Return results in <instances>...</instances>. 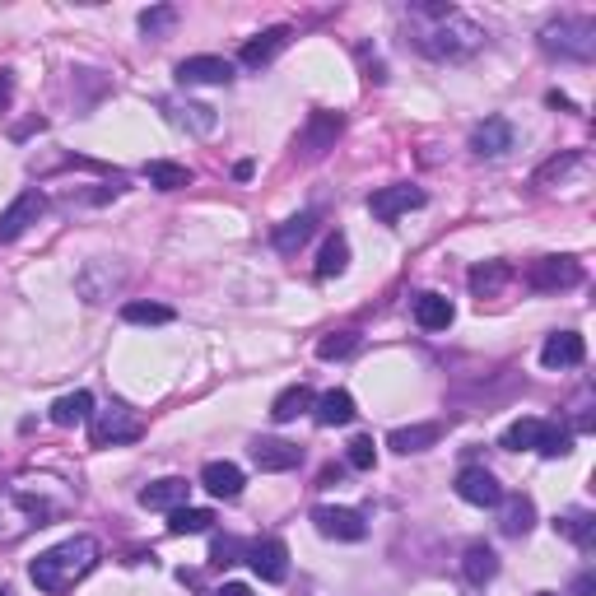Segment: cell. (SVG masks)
<instances>
[{
    "label": "cell",
    "instance_id": "obj_1",
    "mask_svg": "<svg viewBox=\"0 0 596 596\" xmlns=\"http://www.w3.org/2000/svg\"><path fill=\"white\" fill-rule=\"evenodd\" d=\"M406 33L434 61H461V56L480 52V42H485V28L471 24L457 5H410Z\"/></svg>",
    "mask_w": 596,
    "mask_h": 596
},
{
    "label": "cell",
    "instance_id": "obj_2",
    "mask_svg": "<svg viewBox=\"0 0 596 596\" xmlns=\"http://www.w3.org/2000/svg\"><path fill=\"white\" fill-rule=\"evenodd\" d=\"M98 555H103V550H98L94 536H70V541L42 550V555L28 564V578H33L38 592L66 596V592H75V583H84V578L98 569Z\"/></svg>",
    "mask_w": 596,
    "mask_h": 596
},
{
    "label": "cell",
    "instance_id": "obj_3",
    "mask_svg": "<svg viewBox=\"0 0 596 596\" xmlns=\"http://www.w3.org/2000/svg\"><path fill=\"white\" fill-rule=\"evenodd\" d=\"M541 47L550 56H564V61H592L596 56V19H587V14H569V19L545 24L541 28Z\"/></svg>",
    "mask_w": 596,
    "mask_h": 596
},
{
    "label": "cell",
    "instance_id": "obj_4",
    "mask_svg": "<svg viewBox=\"0 0 596 596\" xmlns=\"http://www.w3.org/2000/svg\"><path fill=\"white\" fill-rule=\"evenodd\" d=\"M89 420H94V424H89V438H94V447H122V443H136V438L145 434V424H140L126 406L94 410Z\"/></svg>",
    "mask_w": 596,
    "mask_h": 596
},
{
    "label": "cell",
    "instance_id": "obj_5",
    "mask_svg": "<svg viewBox=\"0 0 596 596\" xmlns=\"http://www.w3.org/2000/svg\"><path fill=\"white\" fill-rule=\"evenodd\" d=\"M424 205V191L410 187V182H396V187H382L368 196V210L382 219V224H396L401 215H410V210H420Z\"/></svg>",
    "mask_w": 596,
    "mask_h": 596
},
{
    "label": "cell",
    "instance_id": "obj_6",
    "mask_svg": "<svg viewBox=\"0 0 596 596\" xmlns=\"http://www.w3.org/2000/svg\"><path fill=\"white\" fill-rule=\"evenodd\" d=\"M243 555H247V564H252V573H257L261 583H285V578H289V550H285V541L266 536V541L247 545Z\"/></svg>",
    "mask_w": 596,
    "mask_h": 596
},
{
    "label": "cell",
    "instance_id": "obj_7",
    "mask_svg": "<svg viewBox=\"0 0 596 596\" xmlns=\"http://www.w3.org/2000/svg\"><path fill=\"white\" fill-rule=\"evenodd\" d=\"M42 191L38 187H28V191H19L5 210H0V243H14L19 233L28 229V224H38V215H42Z\"/></svg>",
    "mask_w": 596,
    "mask_h": 596
},
{
    "label": "cell",
    "instance_id": "obj_8",
    "mask_svg": "<svg viewBox=\"0 0 596 596\" xmlns=\"http://www.w3.org/2000/svg\"><path fill=\"white\" fill-rule=\"evenodd\" d=\"M312 522L326 541H364L368 536L364 513H354V508H312Z\"/></svg>",
    "mask_w": 596,
    "mask_h": 596
},
{
    "label": "cell",
    "instance_id": "obj_9",
    "mask_svg": "<svg viewBox=\"0 0 596 596\" xmlns=\"http://www.w3.org/2000/svg\"><path fill=\"white\" fill-rule=\"evenodd\" d=\"M340 131H345V117H340V112H312L308 126L298 131V149H303L308 159H322L326 149L336 145Z\"/></svg>",
    "mask_w": 596,
    "mask_h": 596
},
{
    "label": "cell",
    "instance_id": "obj_10",
    "mask_svg": "<svg viewBox=\"0 0 596 596\" xmlns=\"http://www.w3.org/2000/svg\"><path fill=\"white\" fill-rule=\"evenodd\" d=\"M578 280H583V266H578L573 257H541L527 271L531 289H573Z\"/></svg>",
    "mask_w": 596,
    "mask_h": 596
},
{
    "label": "cell",
    "instance_id": "obj_11",
    "mask_svg": "<svg viewBox=\"0 0 596 596\" xmlns=\"http://www.w3.org/2000/svg\"><path fill=\"white\" fill-rule=\"evenodd\" d=\"M457 499L471 503V508H499L503 489H499V480H494L485 466H466V471L457 475Z\"/></svg>",
    "mask_w": 596,
    "mask_h": 596
},
{
    "label": "cell",
    "instance_id": "obj_12",
    "mask_svg": "<svg viewBox=\"0 0 596 596\" xmlns=\"http://www.w3.org/2000/svg\"><path fill=\"white\" fill-rule=\"evenodd\" d=\"M513 126L503 122V117H485V122L471 131V149L480 154V159H503L508 149H513Z\"/></svg>",
    "mask_w": 596,
    "mask_h": 596
},
{
    "label": "cell",
    "instance_id": "obj_13",
    "mask_svg": "<svg viewBox=\"0 0 596 596\" xmlns=\"http://www.w3.org/2000/svg\"><path fill=\"white\" fill-rule=\"evenodd\" d=\"M252 461H257V471H294L303 461V447L285 443V438H257L252 443Z\"/></svg>",
    "mask_w": 596,
    "mask_h": 596
},
{
    "label": "cell",
    "instance_id": "obj_14",
    "mask_svg": "<svg viewBox=\"0 0 596 596\" xmlns=\"http://www.w3.org/2000/svg\"><path fill=\"white\" fill-rule=\"evenodd\" d=\"M587 359V345L578 331H555V336L541 345V364L545 368H578Z\"/></svg>",
    "mask_w": 596,
    "mask_h": 596
},
{
    "label": "cell",
    "instance_id": "obj_15",
    "mask_svg": "<svg viewBox=\"0 0 596 596\" xmlns=\"http://www.w3.org/2000/svg\"><path fill=\"white\" fill-rule=\"evenodd\" d=\"M285 42H289V28H285V24H280V28H266V33H257V38L243 42V56H238V61H243L247 70L271 66L275 56L285 52Z\"/></svg>",
    "mask_w": 596,
    "mask_h": 596
},
{
    "label": "cell",
    "instance_id": "obj_16",
    "mask_svg": "<svg viewBox=\"0 0 596 596\" xmlns=\"http://www.w3.org/2000/svg\"><path fill=\"white\" fill-rule=\"evenodd\" d=\"M177 80L182 84H229L233 61H224V56H187V61L177 66Z\"/></svg>",
    "mask_w": 596,
    "mask_h": 596
},
{
    "label": "cell",
    "instance_id": "obj_17",
    "mask_svg": "<svg viewBox=\"0 0 596 596\" xmlns=\"http://www.w3.org/2000/svg\"><path fill=\"white\" fill-rule=\"evenodd\" d=\"M531 527H536V503H531L527 494L499 499V531L503 536H527Z\"/></svg>",
    "mask_w": 596,
    "mask_h": 596
},
{
    "label": "cell",
    "instance_id": "obj_18",
    "mask_svg": "<svg viewBox=\"0 0 596 596\" xmlns=\"http://www.w3.org/2000/svg\"><path fill=\"white\" fill-rule=\"evenodd\" d=\"M187 480H177V475H168V480H154V485L140 489V503L145 508H154V513H173V508H182L187 503Z\"/></svg>",
    "mask_w": 596,
    "mask_h": 596
},
{
    "label": "cell",
    "instance_id": "obj_19",
    "mask_svg": "<svg viewBox=\"0 0 596 596\" xmlns=\"http://www.w3.org/2000/svg\"><path fill=\"white\" fill-rule=\"evenodd\" d=\"M201 485L210 489L215 499H238V494H243V471H238L233 461H205Z\"/></svg>",
    "mask_w": 596,
    "mask_h": 596
},
{
    "label": "cell",
    "instance_id": "obj_20",
    "mask_svg": "<svg viewBox=\"0 0 596 596\" xmlns=\"http://www.w3.org/2000/svg\"><path fill=\"white\" fill-rule=\"evenodd\" d=\"M312 233H317V210H303V215H294V219H285L280 229H275V252H285V257H294L298 247L308 243Z\"/></svg>",
    "mask_w": 596,
    "mask_h": 596
},
{
    "label": "cell",
    "instance_id": "obj_21",
    "mask_svg": "<svg viewBox=\"0 0 596 596\" xmlns=\"http://www.w3.org/2000/svg\"><path fill=\"white\" fill-rule=\"evenodd\" d=\"M163 112H168V122L173 126H187V131H196V136H210L219 126L215 108H205V103H163Z\"/></svg>",
    "mask_w": 596,
    "mask_h": 596
},
{
    "label": "cell",
    "instance_id": "obj_22",
    "mask_svg": "<svg viewBox=\"0 0 596 596\" xmlns=\"http://www.w3.org/2000/svg\"><path fill=\"white\" fill-rule=\"evenodd\" d=\"M312 415H317V424H326V429H340V424L354 420V396L350 392H322L317 401H312Z\"/></svg>",
    "mask_w": 596,
    "mask_h": 596
},
{
    "label": "cell",
    "instance_id": "obj_23",
    "mask_svg": "<svg viewBox=\"0 0 596 596\" xmlns=\"http://www.w3.org/2000/svg\"><path fill=\"white\" fill-rule=\"evenodd\" d=\"M438 438H443V424H406V429H392L387 447H392V452H401V457H410V452L434 447Z\"/></svg>",
    "mask_w": 596,
    "mask_h": 596
},
{
    "label": "cell",
    "instance_id": "obj_24",
    "mask_svg": "<svg viewBox=\"0 0 596 596\" xmlns=\"http://www.w3.org/2000/svg\"><path fill=\"white\" fill-rule=\"evenodd\" d=\"M312 401H317V396H312L308 382H294V387H285V392L271 401V420L275 424L298 420V415H308V410H312Z\"/></svg>",
    "mask_w": 596,
    "mask_h": 596
},
{
    "label": "cell",
    "instance_id": "obj_25",
    "mask_svg": "<svg viewBox=\"0 0 596 596\" xmlns=\"http://www.w3.org/2000/svg\"><path fill=\"white\" fill-rule=\"evenodd\" d=\"M461 573H466V583H475V587H485L494 573H499V555L489 550L485 541H475V545H466V555H461Z\"/></svg>",
    "mask_w": 596,
    "mask_h": 596
},
{
    "label": "cell",
    "instance_id": "obj_26",
    "mask_svg": "<svg viewBox=\"0 0 596 596\" xmlns=\"http://www.w3.org/2000/svg\"><path fill=\"white\" fill-rule=\"evenodd\" d=\"M555 531L564 536V541L578 545V550H592V541H596V517L587 513V508H573V513L555 517Z\"/></svg>",
    "mask_w": 596,
    "mask_h": 596
},
{
    "label": "cell",
    "instance_id": "obj_27",
    "mask_svg": "<svg viewBox=\"0 0 596 596\" xmlns=\"http://www.w3.org/2000/svg\"><path fill=\"white\" fill-rule=\"evenodd\" d=\"M452 317H457V308H452L443 294H420L415 298V322H420L424 331H447Z\"/></svg>",
    "mask_w": 596,
    "mask_h": 596
},
{
    "label": "cell",
    "instance_id": "obj_28",
    "mask_svg": "<svg viewBox=\"0 0 596 596\" xmlns=\"http://www.w3.org/2000/svg\"><path fill=\"white\" fill-rule=\"evenodd\" d=\"M94 415V396L89 392H70L61 396V401H52V424H61V429H75V424H84Z\"/></svg>",
    "mask_w": 596,
    "mask_h": 596
},
{
    "label": "cell",
    "instance_id": "obj_29",
    "mask_svg": "<svg viewBox=\"0 0 596 596\" xmlns=\"http://www.w3.org/2000/svg\"><path fill=\"white\" fill-rule=\"evenodd\" d=\"M536 452H541V457H569L573 452V429L569 424H559V420H541Z\"/></svg>",
    "mask_w": 596,
    "mask_h": 596
},
{
    "label": "cell",
    "instance_id": "obj_30",
    "mask_svg": "<svg viewBox=\"0 0 596 596\" xmlns=\"http://www.w3.org/2000/svg\"><path fill=\"white\" fill-rule=\"evenodd\" d=\"M210 522H215V513L210 508H173L168 513V536H201V531H210Z\"/></svg>",
    "mask_w": 596,
    "mask_h": 596
},
{
    "label": "cell",
    "instance_id": "obj_31",
    "mask_svg": "<svg viewBox=\"0 0 596 596\" xmlns=\"http://www.w3.org/2000/svg\"><path fill=\"white\" fill-rule=\"evenodd\" d=\"M145 177H149V187H159V191H182V187H191V173L182 168V163H173V159L145 163Z\"/></svg>",
    "mask_w": 596,
    "mask_h": 596
},
{
    "label": "cell",
    "instance_id": "obj_32",
    "mask_svg": "<svg viewBox=\"0 0 596 596\" xmlns=\"http://www.w3.org/2000/svg\"><path fill=\"white\" fill-rule=\"evenodd\" d=\"M350 266V243H345V233H331L322 243V257H317V280H331Z\"/></svg>",
    "mask_w": 596,
    "mask_h": 596
},
{
    "label": "cell",
    "instance_id": "obj_33",
    "mask_svg": "<svg viewBox=\"0 0 596 596\" xmlns=\"http://www.w3.org/2000/svg\"><path fill=\"white\" fill-rule=\"evenodd\" d=\"M508 280H513V271H508L503 261H489V266H475V271H471V289H475L480 298L499 294V289L508 285Z\"/></svg>",
    "mask_w": 596,
    "mask_h": 596
},
{
    "label": "cell",
    "instance_id": "obj_34",
    "mask_svg": "<svg viewBox=\"0 0 596 596\" xmlns=\"http://www.w3.org/2000/svg\"><path fill=\"white\" fill-rule=\"evenodd\" d=\"M536 434H541V420H517V424H508L503 429V447L508 452H536Z\"/></svg>",
    "mask_w": 596,
    "mask_h": 596
},
{
    "label": "cell",
    "instance_id": "obj_35",
    "mask_svg": "<svg viewBox=\"0 0 596 596\" xmlns=\"http://www.w3.org/2000/svg\"><path fill=\"white\" fill-rule=\"evenodd\" d=\"M122 322H131V326H163V322H173V308H163V303H126Z\"/></svg>",
    "mask_w": 596,
    "mask_h": 596
},
{
    "label": "cell",
    "instance_id": "obj_36",
    "mask_svg": "<svg viewBox=\"0 0 596 596\" xmlns=\"http://www.w3.org/2000/svg\"><path fill=\"white\" fill-rule=\"evenodd\" d=\"M173 24H177V5H149V10H140V33L145 38H163Z\"/></svg>",
    "mask_w": 596,
    "mask_h": 596
},
{
    "label": "cell",
    "instance_id": "obj_37",
    "mask_svg": "<svg viewBox=\"0 0 596 596\" xmlns=\"http://www.w3.org/2000/svg\"><path fill=\"white\" fill-rule=\"evenodd\" d=\"M354 350H359V336H354V331H331V336L317 340V359H326V364H331V359H345V354H354Z\"/></svg>",
    "mask_w": 596,
    "mask_h": 596
},
{
    "label": "cell",
    "instance_id": "obj_38",
    "mask_svg": "<svg viewBox=\"0 0 596 596\" xmlns=\"http://www.w3.org/2000/svg\"><path fill=\"white\" fill-rule=\"evenodd\" d=\"M345 461H350L354 471H373V466H378V447H373V438H350Z\"/></svg>",
    "mask_w": 596,
    "mask_h": 596
},
{
    "label": "cell",
    "instance_id": "obj_39",
    "mask_svg": "<svg viewBox=\"0 0 596 596\" xmlns=\"http://www.w3.org/2000/svg\"><path fill=\"white\" fill-rule=\"evenodd\" d=\"M247 545L233 541V536H219L215 545H210V564H238V555H243Z\"/></svg>",
    "mask_w": 596,
    "mask_h": 596
},
{
    "label": "cell",
    "instance_id": "obj_40",
    "mask_svg": "<svg viewBox=\"0 0 596 596\" xmlns=\"http://www.w3.org/2000/svg\"><path fill=\"white\" fill-rule=\"evenodd\" d=\"M569 168H583V154H564V159H555V163H545L541 173H536V182H555V177H564Z\"/></svg>",
    "mask_w": 596,
    "mask_h": 596
},
{
    "label": "cell",
    "instance_id": "obj_41",
    "mask_svg": "<svg viewBox=\"0 0 596 596\" xmlns=\"http://www.w3.org/2000/svg\"><path fill=\"white\" fill-rule=\"evenodd\" d=\"M10 98H14V75L10 70H0V112L10 108Z\"/></svg>",
    "mask_w": 596,
    "mask_h": 596
},
{
    "label": "cell",
    "instance_id": "obj_42",
    "mask_svg": "<svg viewBox=\"0 0 596 596\" xmlns=\"http://www.w3.org/2000/svg\"><path fill=\"white\" fill-rule=\"evenodd\" d=\"M573 596H596V573H578V583H573Z\"/></svg>",
    "mask_w": 596,
    "mask_h": 596
},
{
    "label": "cell",
    "instance_id": "obj_43",
    "mask_svg": "<svg viewBox=\"0 0 596 596\" xmlns=\"http://www.w3.org/2000/svg\"><path fill=\"white\" fill-rule=\"evenodd\" d=\"M215 596H252V587H247V583H224Z\"/></svg>",
    "mask_w": 596,
    "mask_h": 596
},
{
    "label": "cell",
    "instance_id": "obj_44",
    "mask_svg": "<svg viewBox=\"0 0 596 596\" xmlns=\"http://www.w3.org/2000/svg\"><path fill=\"white\" fill-rule=\"evenodd\" d=\"M257 173V168H252V159H243V163H233V177H238V182H247V177Z\"/></svg>",
    "mask_w": 596,
    "mask_h": 596
},
{
    "label": "cell",
    "instance_id": "obj_45",
    "mask_svg": "<svg viewBox=\"0 0 596 596\" xmlns=\"http://www.w3.org/2000/svg\"><path fill=\"white\" fill-rule=\"evenodd\" d=\"M340 475H345L340 466H326V471H322V485H340Z\"/></svg>",
    "mask_w": 596,
    "mask_h": 596
},
{
    "label": "cell",
    "instance_id": "obj_46",
    "mask_svg": "<svg viewBox=\"0 0 596 596\" xmlns=\"http://www.w3.org/2000/svg\"><path fill=\"white\" fill-rule=\"evenodd\" d=\"M0 596H10V587H0Z\"/></svg>",
    "mask_w": 596,
    "mask_h": 596
},
{
    "label": "cell",
    "instance_id": "obj_47",
    "mask_svg": "<svg viewBox=\"0 0 596 596\" xmlns=\"http://www.w3.org/2000/svg\"><path fill=\"white\" fill-rule=\"evenodd\" d=\"M536 596H555V592H536Z\"/></svg>",
    "mask_w": 596,
    "mask_h": 596
}]
</instances>
